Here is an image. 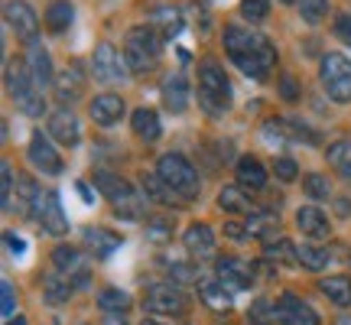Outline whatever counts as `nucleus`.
I'll return each mask as SVG.
<instances>
[{
	"mask_svg": "<svg viewBox=\"0 0 351 325\" xmlns=\"http://www.w3.org/2000/svg\"><path fill=\"white\" fill-rule=\"evenodd\" d=\"M225 52L244 75L257 82H263L276 65V46L263 33H254L251 26H225Z\"/></svg>",
	"mask_w": 351,
	"mask_h": 325,
	"instance_id": "obj_1",
	"label": "nucleus"
},
{
	"mask_svg": "<svg viewBox=\"0 0 351 325\" xmlns=\"http://www.w3.org/2000/svg\"><path fill=\"white\" fill-rule=\"evenodd\" d=\"M3 82H7L10 101L26 114V117H43V114H46L43 88L33 82L26 59H10V62H7V72H3Z\"/></svg>",
	"mask_w": 351,
	"mask_h": 325,
	"instance_id": "obj_2",
	"label": "nucleus"
},
{
	"mask_svg": "<svg viewBox=\"0 0 351 325\" xmlns=\"http://www.w3.org/2000/svg\"><path fill=\"white\" fill-rule=\"evenodd\" d=\"M163 52V36L153 26H134L124 36V59L130 72H150Z\"/></svg>",
	"mask_w": 351,
	"mask_h": 325,
	"instance_id": "obj_3",
	"label": "nucleus"
},
{
	"mask_svg": "<svg viewBox=\"0 0 351 325\" xmlns=\"http://www.w3.org/2000/svg\"><path fill=\"white\" fill-rule=\"evenodd\" d=\"M199 104L208 114H225L231 108V82L215 59L199 62Z\"/></svg>",
	"mask_w": 351,
	"mask_h": 325,
	"instance_id": "obj_4",
	"label": "nucleus"
},
{
	"mask_svg": "<svg viewBox=\"0 0 351 325\" xmlns=\"http://www.w3.org/2000/svg\"><path fill=\"white\" fill-rule=\"evenodd\" d=\"M156 176H160V179H163L166 186L173 189L182 202L199 199V192H202L199 173H195V166H192L182 153H166V156H160V162H156Z\"/></svg>",
	"mask_w": 351,
	"mask_h": 325,
	"instance_id": "obj_5",
	"label": "nucleus"
},
{
	"mask_svg": "<svg viewBox=\"0 0 351 325\" xmlns=\"http://www.w3.org/2000/svg\"><path fill=\"white\" fill-rule=\"evenodd\" d=\"M322 72V85H326L328 98L335 101V104H348L351 101V59L339 56V52H328L322 56V65H319Z\"/></svg>",
	"mask_w": 351,
	"mask_h": 325,
	"instance_id": "obj_6",
	"label": "nucleus"
},
{
	"mask_svg": "<svg viewBox=\"0 0 351 325\" xmlns=\"http://www.w3.org/2000/svg\"><path fill=\"white\" fill-rule=\"evenodd\" d=\"M143 309L153 315H186L189 296L176 283H153L143 293Z\"/></svg>",
	"mask_w": 351,
	"mask_h": 325,
	"instance_id": "obj_7",
	"label": "nucleus"
},
{
	"mask_svg": "<svg viewBox=\"0 0 351 325\" xmlns=\"http://www.w3.org/2000/svg\"><path fill=\"white\" fill-rule=\"evenodd\" d=\"M91 75L98 78L101 85H114L127 75V59L117 56L111 43H98V49L91 56Z\"/></svg>",
	"mask_w": 351,
	"mask_h": 325,
	"instance_id": "obj_8",
	"label": "nucleus"
},
{
	"mask_svg": "<svg viewBox=\"0 0 351 325\" xmlns=\"http://www.w3.org/2000/svg\"><path fill=\"white\" fill-rule=\"evenodd\" d=\"M33 218L39 221V228L46 231V234H65L69 231V218L62 212V202H59V192H46V195H39V202L33 205Z\"/></svg>",
	"mask_w": 351,
	"mask_h": 325,
	"instance_id": "obj_9",
	"label": "nucleus"
},
{
	"mask_svg": "<svg viewBox=\"0 0 351 325\" xmlns=\"http://www.w3.org/2000/svg\"><path fill=\"white\" fill-rule=\"evenodd\" d=\"M26 156H29V162H33L43 176L62 173V156H59V150L52 147V140L46 137L43 130H33V134H29V150H26Z\"/></svg>",
	"mask_w": 351,
	"mask_h": 325,
	"instance_id": "obj_10",
	"label": "nucleus"
},
{
	"mask_svg": "<svg viewBox=\"0 0 351 325\" xmlns=\"http://www.w3.org/2000/svg\"><path fill=\"white\" fill-rule=\"evenodd\" d=\"M3 20H7V26H10L20 39H26V43H36V36H39V16H36V10H33L26 0H10V3L3 7Z\"/></svg>",
	"mask_w": 351,
	"mask_h": 325,
	"instance_id": "obj_11",
	"label": "nucleus"
},
{
	"mask_svg": "<svg viewBox=\"0 0 351 325\" xmlns=\"http://www.w3.org/2000/svg\"><path fill=\"white\" fill-rule=\"evenodd\" d=\"M215 270H218V280L228 289H251L254 280H257V267L241 261V257H218Z\"/></svg>",
	"mask_w": 351,
	"mask_h": 325,
	"instance_id": "obj_12",
	"label": "nucleus"
},
{
	"mask_svg": "<svg viewBox=\"0 0 351 325\" xmlns=\"http://www.w3.org/2000/svg\"><path fill=\"white\" fill-rule=\"evenodd\" d=\"M52 263H56V270L69 276L75 287H88V263H85V257H82L75 248L59 244V248L52 250Z\"/></svg>",
	"mask_w": 351,
	"mask_h": 325,
	"instance_id": "obj_13",
	"label": "nucleus"
},
{
	"mask_svg": "<svg viewBox=\"0 0 351 325\" xmlns=\"http://www.w3.org/2000/svg\"><path fill=\"white\" fill-rule=\"evenodd\" d=\"M124 98L121 95H114V91H104V95H98V98H91V104H88V114H91V121L101 127H114L121 117H124Z\"/></svg>",
	"mask_w": 351,
	"mask_h": 325,
	"instance_id": "obj_14",
	"label": "nucleus"
},
{
	"mask_svg": "<svg viewBox=\"0 0 351 325\" xmlns=\"http://www.w3.org/2000/svg\"><path fill=\"white\" fill-rule=\"evenodd\" d=\"M276 309H280L283 325H319V315L313 313V306L306 300H300L296 293H283L276 300Z\"/></svg>",
	"mask_w": 351,
	"mask_h": 325,
	"instance_id": "obj_15",
	"label": "nucleus"
},
{
	"mask_svg": "<svg viewBox=\"0 0 351 325\" xmlns=\"http://www.w3.org/2000/svg\"><path fill=\"white\" fill-rule=\"evenodd\" d=\"M189 98H192L189 78L182 72H169L163 78V108L169 114H182L189 108Z\"/></svg>",
	"mask_w": 351,
	"mask_h": 325,
	"instance_id": "obj_16",
	"label": "nucleus"
},
{
	"mask_svg": "<svg viewBox=\"0 0 351 325\" xmlns=\"http://www.w3.org/2000/svg\"><path fill=\"white\" fill-rule=\"evenodd\" d=\"M26 65H29V75L36 82L39 88H49L56 85V69H52V56L46 52L43 43H29V49H26Z\"/></svg>",
	"mask_w": 351,
	"mask_h": 325,
	"instance_id": "obj_17",
	"label": "nucleus"
},
{
	"mask_svg": "<svg viewBox=\"0 0 351 325\" xmlns=\"http://www.w3.org/2000/svg\"><path fill=\"white\" fill-rule=\"evenodd\" d=\"M49 137L59 140L62 147H75L78 140H82V124H78V117L72 111H52L49 114Z\"/></svg>",
	"mask_w": 351,
	"mask_h": 325,
	"instance_id": "obj_18",
	"label": "nucleus"
},
{
	"mask_svg": "<svg viewBox=\"0 0 351 325\" xmlns=\"http://www.w3.org/2000/svg\"><path fill=\"white\" fill-rule=\"evenodd\" d=\"M39 186L33 176H23L16 173V189H13V199H10V208L7 212H16V215H33V205L39 202Z\"/></svg>",
	"mask_w": 351,
	"mask_h": 325,
	"instance_id": "obj_19",
	"label": "nucleus"
},
{
	"mask_svg": "<svg viewBox=\"0 0 351 325\" xmlns=\"http://www.w3.org/2000/svg\"><path fill=\"white\" fill-rule=\"evenodd\" d=\"M182 244L192 257H212L215 254V234L212 228L205 225V221H195V225L186 228V234H182Z\"/></svg>",
	"mask_w": 351,
	"mask_h": 325,
	"instance_id": "obj_20",
	"label": "nucleus"
},
{
	"mask_svg": "<svg viewBox=\"0 0 351 325\" xmlns=\"http://www.w3.org/2000/svg\"><path fill=\"white\" fill-rule=\"evenodd\" d=\"M82 241H85V248L95 254V257H111L114 250L121 248V234H114L108 228H85L82 231Z\"/></svg>",
	"mask_w": 351,
	"mask_h": 325,
	"instance_id": "obj_21",
	"label": "nucleus"
},
{
	"mask_svg": "<svg viewBox=\"0 0 351 325\" xmlns=\"http://www.w3.org/2000/svg\"><path fill=\"white\" fill-rule=\"evenodd\" d=\"M199 296L208 309H215V313H228V309L234 306V296H231V289H228L221 280H202Z\"/></svg>",
	"mask_w": 351,
	"mask_h": 325,
	"instance_id": "obj_22",
	"label": "nucleus"
},
{
	"mask_svg": "<svg viewBox=\"0 0 351 325\" xmlns=\"http://www.w3.org/2000/svg\"><path fill=\"white\" fill-rule=\"evenodd\" d=\"M95 186H98L101 195H104L108 202H114V205H121L124 199H130V195H134L130 182H124L121 176L108 173V169H98V173H95Z\"/></svg>",
	"mask_w": 351,
	"mask_h": 325,
	"instance_id": "obj_23",
	"label": "nucleus"
},
{
	"mask_svg": "<svg viewBox=\"0 0 351 325\" xmlns=\"http://www.w3.org/2000/svg\"><path fill=\"white\" fill-rule=\"evenodd\" d=\"M296 225H300V231L306 238H313V241L328 238V218L319 212L315 205H306V208L296 212Z\"/></svg>",
	"mask_w": 351,
	"mask_h": 325,
	"instance_id": "obj_24",
	"label": "nucleus"
},
{
	"mask_svg": "<svg viewBox=\"0 0 351 325\" xmlns=\"http://www.w3.org/2000/svg\"><path fill=\"white\" fill-rule=\"evenodd\" d=\"M130 127H134V134H137L140 140H147V143L160 140V134H163L160 114L153 111V108H137V111L130 114Z\"/></svg>",
	"mask_w": 351,
	"mask_h": 325,
	"instance_id": "obj_25",
	"label": "nucleus"
},
{
	"mask_svg": "<svg viewBox=\"0 0 351 325\" xmlns=\"http://www.w3.org/2000/svg\"><path fill=\"white\" fill-rule=\"evenodd\" d=\"M82 91H85V75L78 72V65L65 69L62 75H56V98L59 101L72 104V101L82 98Z\"/></svg>",
	"mask_w": 351,
	"mask_h": 325,
	"instance_id": "obj_26",
	"label": "nucleus"
},
{
	"mask_svg": "<svg viewBox=\"0 0 351 325\" xmlns=\"http://www.w3.org/2000/svg\"><path fill=\"white\" fill-rule=\"evenodd\" d=\"M150 26L163 39H176L179 33H182V10H179V7H156Z\"/></svg>",
	"mask_w": 351,
	"mask_h": 325,
	"instance_id": "obj_27",
	"label": "nucleus"
},
{
	"mask_svg": "<svg viewBox=\"0 0 351 325\" xmlns=\"http://www.w3.org/2000/svg\"><path fill=\"white\" fill-rule=\"evenodd\" d=\"M238 186L251 189V192L267 186V169H263V162L257 156H241L238 160Z\"/></svg>",
	"mask_w": 351,
	"mask_h": 325,
	"instance_id": "obj_28",
	"label": "nucleus"
},
{
	"mask_svg": "<svg viewBox=\"0 0 351 325\" xmlns=\"http://www.w3.org/2000/svg\"><path fill=\"white\" fill-rule=\"evenodd\" d=\"M72 20H75V7L69 0H52L46 7V16H43V23H46L49 33H65L72 26Z\"/></svg>",
	"mask_w": 351,
	"mask_h": 325,
	"instance_id": "obj_29",
	"label": "nucleus"
},
{
	"mask_svg": "<svg viewBox=\"0 0 351 325\" xmlns=\"http://www.w3.org/2000/svg\"><path fill=\"white\" fill-rule=\"evenodd\" d=\"M72 287H75V283L56 270V274H49L43 280V296H46L49 306H62V302H69V296H72Z\"/></svg>",
	"mask_w": 351,
	"mask_h": 325,
	"instance_id": "obj_30",
	"label": "nucleus"
},
{
	"mask_svg": "<svg viewBox=\"0 0 351 325\" xmlns=\"http://www.w3.org/2000/svg\"><path fill=\"white\" fill-rule=\"evenodd\" d=\"M319 289L341 309L351 306V276H326V280H319Z\"/></svg>",
	"mask_w": 351,
	"mask_h": 325,
	"instance_id": "obj_31",
	"label": "nucleus"
},
{
	"mask_svg": "<svg viewBox=\"0 0 351 325\" xmlns=\"http://www.w3.org/2000/svg\"><path fill=\"white\" fill-rule=\"evenodd\" d=\"M326 160L335 173H341L345 179H351V137H341V140H335V143H328Z\"/></svg>",
	"mask_w": 351,
	"mask_h": 325,
	"instance_id": "obj_32",
	"label": "nucleus"
},
{
	"mask_svg": "<svg viewBox=\"0 0 351 325\" xmlns=\"http://www.w3.org/2000/svg\"><path fill=\"white\" fill-rule=\"evenodd\" d=\"M218 208L231 215H251V199L244 195L241 186H225L218 192Z\"/></svg>",
	"mask_w": 351,
	"mask_h": 325,
	"instance_id": "obj_33",
	"label": "nucleus"
},
{
	"mask_svg": "<svg viewBox=\"0 0 351 325\" xmlns=\"http://www.w3.org/2000/svg\"><path fill=\"white\" fill-rule=\"evenodd\" d=\"M143 189H147V195H150L153 202H160V205H186V202L179 199V195H176L173 189L166 186V182L156 173L143 176Z\"/></svg>",
	"mask_w": 351,
	"mask_h": 325,
	"instance_id": "obj_34",
	"label": "nucleus"
},
{
	"mask_svg": "<svg viewBox=\"0 0 351 325\" xmlns=\"http://www.w3.org/2000/svg\"><path fill=\"white\" fill-rule=\"evenodd\" d=\"M98 306L108 315H124L127 309H130V296H127L124 289L108 287V289H101V293H98Z\"/></svg>",
	"mask_w": 351,
	"mask_h": 325,
	"instance_id": "obj_35",
	"label": "nucleus"
},
{
	"mask_svg": "<svg viewBox=\"0 0 351 325\" xmlns=\"http://www.w3.org/2000/svg\"><path fill=\"white\" fill-rule=\"evenodd\" d=\"M296 261H300V267H306V270L319 274V270H326L328 250L319 248V244H302V248H296Z\"/></svg>",
	"mask_w": 351,
	"mask_h": 325,
	"instance_id": "obj_36",
	"label": "nucleus"
},
{
	"mask_svg": "<svg viewBox=\"0 0 351 325\" xmlns=\"http://www.w3.org/2000/svg\"><path fill=\"white\" fill-rule=\"evenodd\" d=\"M247 319H251V325H280L283 319H280V309H276V302L270 300H257L247 309Z\"/></svg>",
	"mask_w": 351,
	"mask_h": 325,
	"instance_id": "obj_37",
	"label": "nucleus"
},
{
	"mask_svg": "<svg viewBox=\"0 0 351 325\" xmlns=\"http://www.w3.org/2000/svg\"><path fill=\"white\" fill-rule=\"evenodd\" d=\"M276 215H257V218H251V225H247V234H254V238H261L263 244H270V241L276 238Z\"/></svg>",
	"mask_w": 351,
	"mask_h": 325,
	"instance_id": "obj_38",
	"label": "nucleus"
},
{
	"mask_svg": "<svg viewBox=\"0 0 351 325\" xmlns=\"http://www.w3.org/2000/svg\"><path fill=\"white\" fill-rule=\"evenodd\" d=\"M296 7H300L302 23L309 26H319L328 16V0H296Z\"/></svg>",
	"mask_w": 351,
	"mask_h": 325,
	"instance_id": "obj_39",
	"label": "nucleus"
},
{
	"mask_svg": "<svg viewBox=\"0 0 351 325\" xmlns=\"http://www.w3.org/2000/svg\"><path fill=\"white\" fill-rule=\"evenodd\" d=\"M263 257L267 261H283V263H300L296 261V248L287 238H276L270 244H263Z\"/></svg>",
	"mask_w": 351,
	"mask_h": 325,
	"instance_id": "obj_40",
	"label": "nucleus"
},
{
	"mask_svg": "<svg viewBox=\"0 0 351 325\" xmlns=\"http://www.w3.org/2000/svg\"><path fill=\"white\" fill-rule=\"evenodd\" d=\"M302 189H306V195L313 202H326L332 195V186H328V176H319V173H309L302 179Z\"/></svg>",
	"mask_w": 351,
	"mask_h": 325,
	"instance_id": "obj_41",
	"label": "nucleus"
},
{
	"mask_svg": "<svg viewBox=\"0 0 351 325\" xmlns=\"http://www.w3.org/2000/svg\"><path fill=\"white\" fill-rule=\"evenodd\" d=\"M114 212L121 215V218H127V221H140L143 212H147V199H140L137 192H134L130 199H124L121 205H114Z\"/></svg>",
	"mask_w": 351,
	"mask_h": 325,
	"instance_id": "obj_42",
	"label": "nucleus"
},
{
	"mask_svg": "<svg viewBox=\"0 0 351 325\" xmlns=\"http://www.w3.org/2000/svg\"><path fill=\"white\" fill-rule=\"evenodd\" d=\"M267 13H270V0H241V16L251 23L267 20Z\"/></svg>",
	"mask_w": 351,
	"mask_h": 325,
	"instance_id": "obj_43",
	"label": "nucleus"
},
{
	"mask_svg": "<svg viewBox=\"0 0 351 325\" xmlns=\"http://www.w3.org/2000/svg\"><path fill=\"white\" fill-rule=\"evenodd\" d=\"M147 238L156 241V244L169 241L173 238V221H169V218H150V221H147Z\"/></svg>",
	"mask_w": 351,
	"mask_h": 325,
	"instance_id": "obj_44",
	"label": "nucleus"
},
{
	"mask_svg": "<svg viewBox=\"0 0 351 325\" xmlns=\"http://www.w3.org/2000/svg\"><path fill=\"white\" fill-rule=\"evenodd\" d=\"M0 199H3V212L10 208V199H13V182H16V176H13V166L10 162H3L0 166Z\"/></svg>",
	"mask_w": 351,
	"mask_h": 325,
	"instance_id": "obj_45",
	"label": "nucleus"
},
{
	"mask_svg": "<svg viewBox=\"0 0 351 325\" xmlns=\"http://www.w3.org/2000/svg\"><path fill=\"white\" fill-rule=\"evenodd\" d=\"M263 137L270 140V143H280V147H283V143L289 140L287 121H267V124H263Z\"/></svg>",
	"mask_w": 351,
	"mask_h": 325,
	"instance_id": "obj_46",
	"label": "nucleus"
},
{
	"mask_svg": "<svg viewBox=\"0 0 351 325\" xmlns=\"http://www.w3.org/2000/svg\"><path fill=\"white\" fill-rule=\"evenodd\" d=\"M169 276H173L176 283H199V270H195L192 263H173V267H169Z\"/></svg>",
	"mask_w": 351,
	"mask_h": 325,
	"instance_id": "obj_47",
	"label": "nucleus"
},
{
	"mask_svg": "<svg viewBox=\"0 0 351 325\" xmlns=\"http://www.w3.org/2000/svg\"><path fill=\"white\" fill-rule=\"evenodd\" d=\"M280 98H283V101H300L302 98L300 85H296V78L289 75V72H283V75H280Z\"/></svg>",
	"mask_w": 351,
	"mask_h": 325,
	"instance_id": "obj_48",
	"label": "nucleus"
},
{
	"mask_svg": "<svg viewBox=\"0 0 351 325\" xmlns=\"http://www.w3.org/2000/svg\"><path fill=\"white\" fill-rule=\"evenodd\" d=\"M274 173L283 179V182H293L296 176H300V166L293 160H287V156H280V160H274Z\"/></svg>",
	"mask_w": 351,
	"mask_h": 325,
	"instance_id": "obj_49",
	"label": "nucleus"
},
{
	"mask_svg": "<svg viewBox=\"0 0 351 325\" xmlns=\"http://www.w3.org/2000/svg\"><path fill=\"white\" fill-rule=\"evenodd\" d=\"M287 127H289V134L296 140H306V143H319V134L315 130H309V127L302 124V121H287Z\"/></svg>",
	"mask_w": 351,
	"mask_h": 325,
	"instance_id": "obj_50",
	"label": "nucleus"
},
{
	"mask_svg": "<svg viewBox=\"0 0 351 325\" xmlns=\"http://www.w3.org/2000/svg\"><path fill=\"white\" fill-rule=\"evenodd\" d=\"M0 296H3V319H13V309H16V296H13V287H10V280H3L0 283Z\"/></svg>",
	"mask_w": 351,
	"mask_h": 325,
	"instance_id": "obj_51",
	"label": "nucleus"
},
{
	"mask_svg": "<svg viewBox=\"0 0 351 325\" xmlns=\"http://www.w3.org/2000/svg\"><path fill=\"white\" fill-rule=\"evenodd\" d=\"M332 29H335V36H339L345 46H351V13H341Z\"/></svg>",
	"mask_w": 351,
	"mask_h": 325,
	"instance_id": "obj_52",
	"label": "nucleus"
},
{
	"mask_svg": "<svg viewBox=\"0 0 351 325\" xmlns=\"http://www.w3.org/2000/svg\"><path fill=\"white\" fill-rule=\"evenodd\" d=\"M3 241H7V250H10V254H16V257H20V254H23V250H26L23 238H16L13 231H7V234H3Z\"/></svg>",
	"mask_w": 351,
	"mask_h": 325,
	"instance_id": "obj_53",
	"label": "nucleus"
},
{
	"mask_svg": "<svg viewBox=\"0 0 351 325\" xmlns=\"http://www.w3.org/2000/svg\"><path fill=\"white\" fill-rule=\"evenodd\" d=\"M225 231H228V238H234V241H244V238H247V231H244V225H238V221H228Z\"/></svg>",
	"mask_w": 351,
	"mask_h": 325,
	"instance_id": "obj_54",
	"label": "nucleus"
},
{
	"mask_svg": "<svg viewBox=\"0 0 351 325\" xmlns=\"http://www.w3.org/2000/svg\"><path fill=\"white\" fill-rule=\"evenodd\" d=\"M335 212H339L341 218H351V199L348 195H341V199L335 202Z\"/></svg>",
	"mask_w": 351,
	"mask_h": 325,
	"instance_id": "obj_55",
	"label": "nucleus"
},
{
	"mask_svg": "<svg viewBox=\"0 0 351 325\" xmlns=\"http://www.w3.org/2000/svg\"><path fill=\"white\" fill-rule=\"evenodd\" d=\"M78 195H82L85 202H95V195H91V189H88L85 182H78Z\"/></svg>",
	"mask_w": 351,
	"mask_h": 325,
	"instance_id": "obj_56",
	"label": "nucleus"
},
{
	"mask_svg": "<svg viewBox=\"0 0 351 325\" xmlns=\"http://www.w3.org/2000/svg\"><path fill=\"white\" fill-rule=\"evenodd\" d=\"M104 325H127V322H124V315H108Z\"/></svg>",
	"mask_w": 351,
	"mask_h": 325,
	"instance_id": "obj_57",
	"label": "nucleus"
},
{
	"mask_svg": "<svg viewBox=\"0 0 351 325\" xmlns=\"http://www.w3.org/2000/svg\"><path fill=\"white\" fill-rule=\"evenodd\" d=\"M7 325H26L23 315H16V319H7Z\"/></svg>",
	"mask_w": 351,
	"mask_h": 325,
	"instance_id": "obj_58",
	"label": "nucleus"
},
{
	"mask_svg": "<svg viewBox=\"0 0 351 325\" xmlns=\"http://www.w3.org/2000/svg\"><path fill=\"white\" fill-rule=\"evenodd\" d=\"M140 325H160V322H156V319H143V322H140Z\"/></svg>",
	"mask_w": 351,
	"mask_h": 325,
	"instance_id": "obj_59",
	"label": "nucleus"
},
{
	"mask_svg": "<svg viewBox=\"0 0 351 325\" xmlns=\"http://www.w3.org/2000/svg\"><path fill=\"white\" fill-rule=\"evenodd\" d=\"M283 3H296V0H283Z\"/></svg>",
	"mask_w": 351,
	"mask_h": 325,
	"instance_id": "obj_60",
	"label": "nucleus"
}]
</instances>
